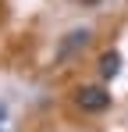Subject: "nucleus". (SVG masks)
Returning <instances> with one entry per match:
<instances>
[{
  "mask_svg": "<svg viewBox=\"0 0 128 132\" xmlns=\"http://www.w3.org/2000/svg\"><path fill=\"white\" fill-rule=\"evenodd\" d=\"M75 104H78L82 111H89V114H96V111L110 107V93H107L103 86H82L78 93H75Z\"/></svg>",
  "mask_w": 128,
  "mask_h": 132,
  "instance_id": "nucleus-1",
  "label": "nucleus"
},
{
  "mask_svg": "<svg viewBox=\"0 0 128 132\" xmlns=\"http://www.w3.org/2000/svg\"><path fill=\"white\" fill-rule=\"evenodd\" d=\"M89 39H93V36H89V29H75V32H68V36L61 39V50H57V54H61V57H71L75 50L89 46Z\"/></svg>",
  "mask_w": 128,
  "mask_h": 132,
  "instance_id": "nucleus-2",
  "label": "nucleus"
},
{
  "mask_svg": "<svg viewBox=\"0 0 128 132\" xmlns=\"http://www.w3.org/2000/svg\"><path fill=\"white\" fill-rule=\"evenodd\" d=\"M117 71H121V54L117 50H107L103 57H100V75L103 79H114Z\"/></svg>",
  "mask_w": 128,
  "mask_h": 132,
  "instance_id": "nucleus-3",
  "label": "nucleus"
},
{
  "mask_svg": "<svg viewBox=\"0 0 128 132\" xmlns=\"http://www.w3.org/2000/svg\"><path fill=\"white\" fill-rule=\"evenodd\" d=\"M4 118H7V107H4V104H0V121H4Z\"/></svg>",
  "mask_w": 128,
  "mask_h": 132,
  "instance_id": "nucleus-4",
  "label": "nucleus"
}]
</instances>
